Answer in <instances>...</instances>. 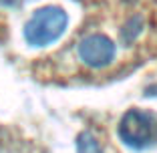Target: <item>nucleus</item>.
I'll list each match as a JSON object with an SVG mask.
<instances>
[{"label":"nucleus","mask_w":157,"mask_h":153,"mask_svg":"<svg viewBox=\"0 0 157 153\" xmlns=\"http://www.w3.org/2000/svg\"><path fill=\"white\" fill-rule=\"evenodd\" d=\"M67 26H69V14L60 6H42V8L34 10L33 16L26 20L22 28L24 40L30 47H48L52 42H56L63 34H65Z\"/></svg>","instance_id":"1"},{"label":"nucleus","mask_w":157,"mask_h":153,"mask_svg":"<svg viewBox=\"0 0 157 153\" xmlns=\"http://www.w3.org/2000/svg\"><path fill=\"white\" fill-rule=\"evenodd\" d=\"M119 139L127 147L143 151L157 143V115L143 109H129L119 121Z\"/></svg>","instance_id":"2"},{"label":"nucleus","mask_w":157,"mask_h":153,"mask_svg":"<svg viewBox=\"0 0 157 153\" xmlns=\"http://www.w3.org/2000/svg\"><path fill=\"white\" fill-rule=\"evenodd\" d=\"M77 55L91 69H105L115 60V42L105 34H87L78 42Z\"/></svg>","instance_id":"3"},{"label":"nucleus","mask_w":157,"mask_h":153,"mask_svg":"<svg viewBox=\"0 0 157 153\" xmlns=\"http://www.w3.org/2000/svg\"><path fill=\"white\" fill-rule=\"evenodd\" d=\"M77 153H103L99 141L95 139V135L83 131V133L77 137Z\"/></svg>","instance_id":"4"},{"label":"nucleus","mask_w":157,"mask_h":153,"mask_svg":"<svg viewBox=\"0 0 157 153\" xmlns=\"http://www.w3.org/2000/svg\"><path fill=\"white\" fill-rule=\"evenodd\" d=\"M18 2H22V0H0V4H2V6H16Z\"/></svg>","instance_id":"5"}]
</instances>
